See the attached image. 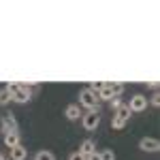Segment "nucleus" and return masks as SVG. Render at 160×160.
<instances>
[{"label": "nucleus", "instance_id": "f257e3e1", "mask_svg": "<svg viewBox=\"0 0 160 160\" xmlns=\"http://www.w3.org/2000/svg\"><path fill=\"white\" fill-rule=\"evenodd\" d=\"M7 88L11 92V100H15V102H28L32 98V90L26 83H9Z\"/></svg>", "mask_w": 160, "mask_h": 160}, {"label": "nucleus", "instance_id": "f03ea898", "mask_svg": "<svg viewBox=\"0 0 160 160\" xmlns=\"http://www.w3.org/2000/svg\"><path fill=\"white\" fill-rule=\"evenodd\" d=\"M98 102H100L98 94L92 92L90 88H83V90L79 92V105L86 107L88 111H98Z\"/></svg>", "mask_w": 160, "mask_h": 160}, {"label": "nucleus", "instance_id": "7ed1b4c3", "mask_svg": "<svg viewBox=\"0 0 160 160\" xmlns=\"http://www.w3.org/2000/svg\"><path fill=\"white\" fill-rule=\"evenodd\" d=\"M124 92L122 83H113V81H107L102 83V88L98 90V98L100 100H111V98H120Z\"/></svg>", "mask_w": 160, "mask_h": 160}, {"label": "nucleus", "instance_id": "20e7f679", "mask_svg": "<svg viewBox=\"0 0 160 160\" xmlns=\"http://www.w3.org/2000/svg\"><path fill=\"white\" fill-rule=\"evenodd\" d=\"M81 124L86 130H96V126L100 124V113L98 111H88L81 115Z\"/></svg>", "mask_w": 160, "mask_h": 160}, {"label": "nucleus", "instance_id": "39448f33", "mask_svg": "<svg viewBox=\"0 0 160 160\" xmlns=\"http://www.w3.org/2000/svg\"><path fill=\"white\" fill-rule=\"evenodd\" d=\"M128 109H130V113L135 111V113H141V111L148 109V98L143 96V94H135L132 98H130V102H128Z\"/></svg>", "mask_w": 160, "mask_h": 160}, {"label": "nucleus", "instance_id": "423d86ee", "mask_svg": "<svg viewBox=\"0 0 160 160\" xmlns=\"http://www.w3.org/2000/svg\"><path fill=\"white\" fill-rule=\"evenodd\" d=\"M139 148L143 149V152H158L160 149V141L154 139V137H143V139L139 141Z\"/></svg>", "mask_w": 160, "mask_h": 160}, {"label": "nucleus", "instance_id": "0eeeda50", "mask_svg": "<svg viewBox=\"0 0 160 160\" xmlns=\"http://www.w3.org/2000/svg\"><path fill=\"white\" fill-rule=\"evenodd\" d=\"M17 130V120L13 113H4L2 115V132H15Z\"/></svg>", "mask_w": 160, "mask_h": 160}, {"label": "nucleus", "instance_id": "6e6552de", "mask_svg": "<svg viewBox=\"0 0 160 160\" xmlns=\"http://www.w3.org/2000/svg\"><path fill=\"white\" fill-rule=\"evenodd\" d=\"M4 145L7 148H17V145H22V137H19V132L15 130V132H4Z\"/></svg>", "mask_w": 160, "mask_h": 160}, {"label": "nucleus", "instance_id": "1a4fd4ad", "mask_svg": "<svg viewBox=\"0 0 160 160\" xmlns=\"http://www.w3.org/2000/svg\"><path fill=\"white\" fill-rule=\"evenodd\" d=\"M96 152V143L92 141V139H86L83 143H81V148H79V154H83V156H90V154H94Z\"/></svg>", "mask_w": 160, "mask_h": 160}, {"label": "nucleus", "instance_id": "9d476101", "mask_svg": "<svg viewBox=\"0 0 160 160\" xmlns=\"http://www.w3.org/2000/svg\"><path fill=\"white\" fill-rule=\"evenodd\" d=\"M26 156H28V149L24 145H17L11 149V160H26Z\"/></svg>", "mask_w": 160, "mask_h": 160}, {"label": "nucleus", "instance_id": "9b49d317", "mask_svg": "<svg viewBox=\"0 0 160 160\" xmlns=\"http://www.w3.org/2000/svg\"><path fill=\"white\" fill-rule=\"evenodd\" d=\"M113 115L120 118V120H124V122H128V120H130V109H128V105H120Z\"/></svg>", "mask_w": 160, "mask_h": 160}, {"label": "nucleus", "instance_id": "f8f14e48", "mask_svg": "<svg viewBox=\"0 0 160 160\" xmlns=\"http://www.w3.org/2000/svg\"><path fill=\"white\" fill-rule=\"evenodd\" d=\"M79 115H81V111H79V105H68L66 107V118L68 120H79Z\"/></svg>", "mask_w": 160, "mask_h": 160}, {"label": "nucleus", "instance_id": "ddd939ff", "mask_svg": "<svg viewBox=\"0 0 160 160\" xmlns=\"http://www.w3.org/2000/svg\"><path fill=\"white\" fill-rule=\"evenodd\" d=\"M34 160H56V156L51 154L49 149H41V152H37Z\"/></svg>", "mask_w": 160, "mask_h": 160}, {"label": "nucleus", "instance_id": "4468645a", "mask_svg": "<svg viewBox=\"0 0 160 160\" xmlns=\"http://www.w3.org/2000/svg\"><path fill=\"white\" fill-rule=\"evenodd\" d=\"M7 102H11V92H9V88H2L0 90V105H7Z\"/></svg>", "mask_w": 160, "mask_h": 160}, {"label": "nucleus", "instance_id": "2eb2a0df", "mask_svg": "<svg viewBox=\"0 0 160 160\" xmlns=\"http://www.w3.org/2000/svg\"><path fill=\"white\" fill-rule=\"evenodd\" d=\"M111 126H113L115 130H122L124 126H126V122H124V120H120V118H115V115H113V120H111Z\"/></svg>", "mask_w": 160, "mask_h": 160}, {"label": "nucleus", "instance_id": "dca6fc26", "mask_svg": "<svg viewBox=\"0 0 160 160\" xmlns=\"http://www.w3.org/2000/svg\"><path fill=\"white\" fill-rule=\"evenodd\" d=\"M100 160H115L113 149H102V152H100Z\"/></svg>", "mask_w": 160, "mask_h": 160}, {"label": "nucleus", "instance_id": "f3484780", "mask_svg": "<svg viewBox=\"0 0 160 160\" xmlns=\"http://www.w3.org/2000/svg\"><path fill=\"white\" fill-rule=\"evenodd\" d=\"M68 160H86V156H83V154H79V152H73V154L68 156Z\"/></svg>", "mask_w": 160, "mask_h": 160}, {"label": "nucleus", "instance_id": "a211bd4d", "mask_svg": "<svg viewBox=\"0 0 160 160\" xmlns=\"http://www.w3.org/2000/svg\"><path fill=\"white\" fill-rule=\"evenodd\" d=\"M109 105H111V109H118V107L122 105V100H120V98H111V100H109Z\"/></svg>", "mask_w": 160, "mask_h": 160}, {"label": "nucleus", "instance_id": "6ab92c4d", "mask_svg": "<svg viewBox=\"0 0 160 160\" xmlns=\"http://www.w3.org/2000/svg\"><path fill=\"white\" fill-rule=\"evenodd\" d=\"M152 105H154V107H158V105H160V96H158V92H156V94L152 96Z\"/></svg>", "mask_w": 160, "mask_h": 160}, {"label": "nucleus", "instance_id": "aec40b11", "mask_svg": "<svg viewBox=\"0 0 160 160\" xmlns=\"http://www.w3.org/2000/svg\"><path fill=\"white\" fill-rule=\"evenodd\" d=\"M86 160H100V154H98V152H94V154L86 156Z\"/></svg>", "mask_w": 160, "mask_h": 160}, {"label": "nucleus", "instance_id": "412c9836", "mask_svg": "<svg viewBox=\"0 0 160 160\" xmlns=\"http://www.w3.org/2000/svg\"><path fill=\"white\" fill-rule=\"evenodd\" d=\"M0 160H7V158H4V154H2V152H0Z\"/></svg>", "mask_w": 160, "mask_h": 160}]
</instances>
